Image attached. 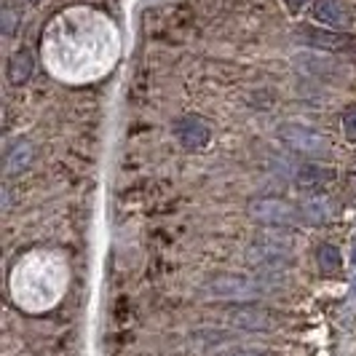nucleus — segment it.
<instances>
[{
    "instance_id": "f257e3e1",
    "label": "nucleus",
    "mask_w": 356,
    "mask_h": 356,
    "mask_svg": "<svg viewBox=\"0 0 356 356\" xmlns=\"http://www.w3.org/2000/svg\"><path fill=\"white\" fill-rule=\"evenodd\" d=\"M279 140L300 156H327L332 147L327 134L305 124H284L279 129Z\"/></svg>"
},
{
    "instance_id": "f03ea898",
    "label": "nucleus",
    "mask_w": 356,
    "mask_h": 356,
    "mask_svg": "<svg viewBox=\"0 0 356 356\" xmlns=\"http://www.w3.org/2000/svg\"><path fill=\"white\" fill-rule=\"evenodd\" d=\"M250 217L260 225H268V228H289L303 214L284 198H254L250 204Z\"/></svg>"
},
{
    "instance_id": "7ed1b4c3",
    "label": "nucleus",
    "mask_w": 356,
    "mask_h": 356,
    "mask_svg": "<svg viewBox=\"0 0 356 356\" xmlns=\"http://www.w3.org/2000/svg\"><path fill=\"white\" fill-rule=\"evenodd\" d=\"M247 263L254 268H282L286 263H292V254L284 241H254L250 250H247Z\"/></svg>"
},
{
    "instance_id": "20e7f679",
    "label": "nucleus",
    "mask_w": 356,
    "mask_h": 356,
    "mask_svg": "<svg viewBox=\"0 0 356 356\" xmlns=\"http://www.w3.org/2000/svg\"><path fill=\"white\" fill-rule=\"evenodd\" d=\"M175 134L182 147L188 150H204L212 140V126L207 124L201 115H185L175 126Z\"/></svg>"
},
{
    "instance_id": "39448f33",
    "label": "nucleus",
    "mask_w": 356,
    "mask_h": 356,
    "mask_svg": "<svg viewBox=\"0 0 356 356\" xmlns=\"http://www.w3.org/2000/svg\"><path fill=\"white\" fill-rule=\"evenodd\" d=\"M209 289H212V295L225 298V300H250L260 292L257 284L247 276H220L209 284Z\"/></svg>"
},
{
    "instance_id": "423d86ee",
    "label": "nucleus",
    "mask_w": 356,
    "mask_h": 356,
    "mask_svg": "<svg viewBox=\"0 0 356 356\" xmlns=\"http://www.w3.org/2000/svg\"><path fill=\"white\" fill-rule=\"evenodd\" d=\"M314 19L324 24L327 30H348L351 27V14L346 8L343 0H316V8H314Z\"/></svg>"
},
{
    "instance_id": "0eeeda50",
    "label": "nucleus",
    "mask_w": 356,
    "mask_h": 356,
    "mask_svg": "<svg viewBox=\"0 0 356 356\" xmlns=\"http://www.w3.org/2000/svg\"><path fill=\"white\" fill-rule=\"evenodd\" d=\"M335 179V169L332 166H324V163H305L298 169L295 175V185L300 191H316L319 193L324 185H330Z\"/></svg>"
},
{
    "instance_id": "6e6552de",
    "label": "nucleus",
    "mask_w": 356,
    "mask_h": 356,
    "mask_svg": "<svg viewBox=\"0 0 356 356\" xmlns=\"http://www.w3.org/2000/svg\"><path fill=\"white\" fill-rule=\"evenodd\" d=\"M300 214H303L308 222H314V225L330 222L335 217V201L330 196H324V193H314V196L303 198Z\"/></svg>"
},
{
    "instance_id": "1a4fd4ad",
    "label": "nucleus",
    "mask_w": 356,
    "mask_h": 356,
    "mask_svg": "<svg viewBox=\"0 0 356 356\" xmlns=\"http://www.w3.org/2000/svg\"><path fill=\"white\" fill-rule=\"evenodd\" d=\"M33 159H35V147H33V143H22L19 140L14 147H8V153H6V159H3V169H6V177H14V175H19V172H24L30 163H33Z\"/></svg>"
},
{
    "instance_id": "9d476101",
    "label": "nucleus",
    "mask_w": 356,
    "mask_h": 356,
    "mask_svg": "<svg viewBox=\"0 0 356 356\" xmlns=\"http://www.w3.org/2000/svg\"><path fill=\"white\" fill-rule=\"evenodd\" d=\"M300 35L308 38V43L319 46V49H332V51H346L351 49V38L348 35H338L335 30H316V27H303Z\"/></svg>"
},
{
    "instance_id": "9b49d317",
    "label": "nucleus",
    "mask_w": 356,
    "mask_h": 356,
    "mask_svg": "<svg viewBox=\"0 0 356 356\" xmlns=\"http://www.w3.org/2000/svg\"><path fill=\"white\" fill-rule=\"evenodd\" d=\"M33 70H35V59H33V54L22 49V51H17L14 56H11V62H8V67H6V78H8V83L22 86V83L30 81Z\"/></svg>"
},
{
    "instance_id": "f8f14e48",
    "label": "nucleus",
    "mask_w": 356,
    "mask_h": 356,
    "mask_svg": "<svg viewBox=\"0 0 356 356\" xmlns=\"http://www.w3.org/2000/svg\"><path fill=\"white\" fill-rule=\"evenodd\" d=\"M316 263H319L321 273L335 276V273H340V268H343V254L332 244H319L316 247Z\"/></svg>"
},
{
    "instance_id": "ddd939ff",
    "label": "nucleus",
    "mask_w": 356,
    "mask_h": 356,
    "mask_svg": "<svg viewBox=\"0 0 356 356\" xmlns=\"http://www.w3.org/2000/svg\"><path fill=\"white\" fill-rule=\"evenodd\" d=\"M343 137L351 145H356V107H348L343 113Z\"/></svg>"
},
{
    "instance_id": "4468645a",
    "label": "nucleus",
    "mask_w": 356,
    "mask_h": 356,
    "mask_svg": "<svg viewBox=\"0 0 356 356\" xmlns=\"http://www.w3.org/2000/svg\"><path fill=\"white\" fill-rule=\"evenodd\" d=\"M14 24H17L14 11H8V8H6V11H3V33H6V35H11V33H14Z\"/></svg>"
},
{
    "instance_id": "2eb2a0df",
    "label": "nucleus",
    "mask_w": 356,
    "mask_h": 356,
    "mask_svg": "<svg viewBox=\"0 0 356 356\" xmlns=\"http://www.w3.org/2000/svg\"><path fill=\"white\" fill-rule=\"evenodd\" d=\"M284 3H286V8H289V11H300L308 0H284Z\"/></svg>"
}]
</instances>
